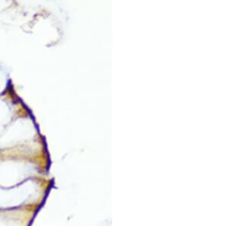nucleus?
Here are the masks:
<instances>
[{
  "label": "nucleus",
  "mask_w": 229,
  "mask_h": 226,
  "mask_svg": "<svg viewBox=\"0 0 229 226\" xmlns=\"http://www.w3.org/2000/svg\"><path fill=\"white\" fill-rule=\"evenodd\" d=\"M0 151H1V149H0Z\"/></svg>",
  "instance_id": "f257e3e1"
}]
</instances>
